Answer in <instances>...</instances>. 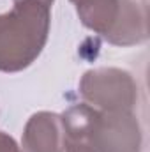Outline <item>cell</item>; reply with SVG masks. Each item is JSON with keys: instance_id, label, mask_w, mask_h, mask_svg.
I'll return each mask as SVG.
<instances>
[{"instance_id": "1", "label": "cell", "mask_w": 150, "mask_h": 152, "mask_svg": "<svg viewBox=\"0 0 150 152\" xmlns=\"http://www.w3.org/2000/svg\"><path fill=\"white\" fill-rule=\"evenodd\" d=\"M51 11L41 0H18L0 14V71L20 73L36 62L44 50Z\"/></svg>"}, {"instance_id": "2", "label": "cell", "mask_w": 150, "mask_h": 152, "mask_svg": "<svg viewBox=\"0 0 150 152\" xmlns=\"http://www.w3.org/2000/svg\"><path fill=\"white\" fill-rule=\"evenodd\" d=\"M79 94L99 112H133L138 101V85L124 69L97 67L81 76Z\"/></svg>"}, {"instance_id": "3", "label": "cell", "mask_w": 150, "mask_h": 152, "mask_svg": "<svg viewBox=\"0 0 150 152\" xmlns=\"http://www.w3.org/2000/svg\"><path fill=\"white\" fill-rule=\"evenodd\" d=\"M94 152H141V127L133 112H99L83 140Z\"/></svg>"}, {"instance_id": "4", "label": "cell", "mask_w": 150, "mask_h": 152, "mask_svg": "<svg viewBox=\"0 0 150 152\" xmlns=\"http://www.w3.org/2000/svg\"><path fill=\"white\" fill-rule=\"evenodd\" d=\"M147 0H118V14L104 39L115 46H134L149 37Z\"/></svg>"}, {"instance_id": "5", "label": "cell", "mask_w": 150, "mask_h": 152, "mask_svg": "<svg viewBox=\"0 0 150 152\" xmlns=\"http://www.w3.org/2000/svg\"><path fill=\"white\" fill-rule=\"evenodd\" d=\"M21 152H66V136L60 115L37 112L25 124Z\"/></svg>"}, {"instance_id": "6", "label": "cell", "mask_w": 150, "mask_h": 152, "mask_svg": "<svg viewBox=\"0 0 150 152\" xmlns=\"http://www.w3.org/2000/svg\"><path fill=\"white\" fill-rule=\"evenodd\" d=\"M83 27L101 34L103 37L111 30L118 14V0H71Z\"/></svg>"}, {"instance_id": "7", "label": "cell", "mask_w": 150, "mask_h": 152, "mask_svg": "<svg viewBox=\"0 0 150 152\" xmlns=\"http://www.w3.org/2000/svg\"><path fill=\"white\" fill-rule=\"evenodd\" d=\"M0 152H21V147L16 143L12 136L0 131Z\"/></svg>"}, {"instance_id": "8", "label": "cell", "mask_w": 150, "mask_h": 152, "mask_svg": "<svg viewBox=\"0 0 150 152\" xmlns=\"http://www.w3.org/2000/svg\"><path fill=\"white\" fill-rule=\"evenodd\" d=\"M14 2H18V0H14ZM41 2H44V4L50 5V7H51V4H53V0H41Z\"/></svg>"}]
</instances>
